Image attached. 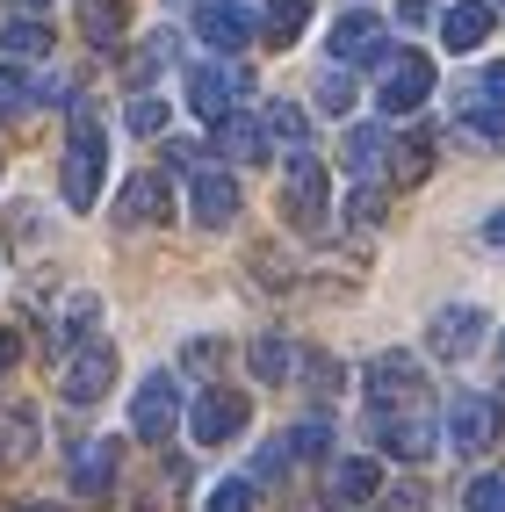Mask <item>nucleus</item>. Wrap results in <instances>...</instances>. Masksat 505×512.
<instances>
[{"label":"nucleus","mask_w":505,"mask_h":512,"mask_svg":"<svg viewBox=\"0 0 505 512\" xmlns=\"http://www.w3.org/2000/svg\"><path fill=\"white\" fill-rule=\"evenodd\" d=\"M217 152H224V159H239V166H260V159H267V130L239 109V116H224V123H217Z\"/></svg>","instance_id":"obj_19"},{"label":"nucleus","mask_w":505,"mask_h":512,"mask_svg":"<svg viewBox=\"0 0 505 512\" xmlns=\"http://www.w3.org/2000/svg\"><path fill=\"white\" fill-rule=\"evenodd\" d=\"M123 22H130V8H123V0H80V29H87V44H101V51H109V44L123 37Z\"/></svg>","instance_id":"obj_21"},{"label":"nucleus","mask_w":505,"mask_h":512,"mask_svg":"<svg viewBox=\"0 0 505 512\" xmlns=\"http://www.w3.org/2000/svg\"><path fill=\"white\" fill-rule=\"evenodd\" d=\"M267 138H282L289 152H303L311 145V116H303L296 101H267Z\"/></svg>","instance_id":"obj_24"},{"label":"nucleus","mask_w":505,"mask_h":512,"mask_svg":"<svg viewBox=\"0 0 505 512\" xmlns=\"http://www.w3.org/2000/svg\"><path fill=\"white\" fill-rule=\"evenodd\" d=\"M332 65H390V29L368 8L340 15V22H332Z\"/></svg>","instance_id":"obj_8"},{"label":"nucleus","mask_w":505,"mask_h":512,"mask_svg":"<svg viewBox=\"0 0 505 512\" xmlns=\"http://www.w3.org/2000/svg\"><path fill=\"white\" fill-rule=\"evenodd\" d=\"M116 383V339H87L58 361V390L65 404H101V390Z\"/></svg>","instance_id":"obj_2"},{"label":"nucleus","mask_w":505,"mask_h":512,"mask_svg":"<svg viewBox=\"0 0 505 512\" xmlns=\"http://www.w3.org/2000/svg\"><path fill=\"white\" fill-rule=\"evenodd\" d=\"M282 440H289V455H318L325 440H332V426H325V419H303V426H296V433H282Z\"/></svg>","instance_id":"obj_32"},{"label":"nucleus","mask_w":505,"mask_h":512,"mask_svg":"<svg viewBox=\"0 0 505 512\" xmlns=\"http://www.w3.org/2000/svg\"><path fill=\"white\" fill-rule=\"evenodd\" d=\"M65 174H58V188H65V210H94L101 202V166H109V145H101V123H94V109H73V138H65Z\"/></svg>","instance_id":"obj_1"},{"label":"nucleus","mask_w":505,"mask_h":512,"mask_svg":"<svg viewBox=\"0 0 505 512\" xmlns=\"http://www.w3.org/2000/svg\"><path fill=\"white\" fill-rule=\"evenodd\" d=\"M376 217H383V195L361 181V188H354V202H347V224H376Z\"/></svg>","instance_id":"obj_35"},{"label":"nucleus","mask_w":505,"mask_h":512,"mask_svg":"<svg viewBox=\"0 0 505 512\" xmlns=\"http://www.w3.org/2000/svg\"><path fill=\"white\" fill-rule=\"evenodd\" d=\"M210 512H253V476H224L210 491Z\"/></svg>","instance_id":"obj_28"},{"label":"nucleus","mask_w":505,"mask_h":512,"mask_svg":"<svg viewBox=\"0 0 505 512\" xmlns=\"http://www.w3.org/2000/svg\"><path fill=\"white\" fill-rule=\"evenodd\" d=\"M383 159H390V138H383L376 123H354L347 130V174L368 181V174H383Z\"/></svg>","instance_id":"obj_20"},{"label":"nucleus","mask_w":505,"mask_h":512,"mask_svg":"<svg viewBox=\"0 0 505 512\" xmlns=\"http://www.w3.org/2000/svg\"><path fill=\"white\" fill-rule=\"evenodd\" d=\"M0 455H8V462L37 455V419H29L22 404H0Z\"/></svg>","instance_id":"obj_23"},{"label":"nucleus","mask_w":505,"mask_h":512,"mask_svg":"<svg viewBox=\"0 0 505 512\" xmlns=\"http://www.w3.org/2000/svg\"><path fill=\"white\" fill-rule=\"evenodd\" d=\"M246 65H195L188 73V109L202 116V123H224V116H239V101H246Z\"/></svg>","instance_id":"obj_3"},{"label":"nucleus","mask_w":505,"mask_h":512,"mask_svg":"<svg viewBox=\"0 0 505 512\" xmlns=\"http://www.w3.org/2000/svg\"><path fill=\"white\" fill-rule=\"evenodd\" d=\"M303 22H311V0H275L267 8V44H296Z\"/></svg>","instance_id":"obj_26"},{"label":"nucleus","mask_w":505,"mask_h":512,"mask_svg":"<svg viewBox=\"0 0 505 512\" xmlns=\"http://www.w3.org/2000/svg\"><path fill=\"white\" fill-rule=\"evenodd\" d=\"M426 94H433V65H426V51H404V58L383 65V87H376L383 116H412V109H426Z\"/></svg>","instance_id":"obj_7"},{"label":"nucleus","mask_w":505,"mask_h":512,"mask_svg":"<svg viewBox=\"0 0 505 512\" xmlns=\"http://www.w3.org/2000/svg\"><path fill=\"white\" fill-rule=\"evenodd\" d=\"M448 440H455V455H484L491 440H498V404L484 390L448 397Z\"/></svg>","instance_id":"obj_10"},{"label":"nucleus","mask_w":505,"mask_h":512,"mask_svg":"<svg viewBox=\"0 0 505 512\" xmlns=\"http://www.w3.org/2000/svg\"><path fill=\"white\" fill-rule=\"evenodd\" d=\"M491 37V0H462V8L441 15V44L448 51H477Z\"/></svg>","instance_id":"obj_18"},{"label":"nucleus","mask_w":505,"mask_h":512,"mask_svg":"<svg viewBox=\"0 0 505 512\" xmlns=\"http://www.w3.org/2000/svg\"><path fill=\"white\" fill-rule=\"evenodd\" d=\"M116 462H123L116 440H87V448H80L73 462H65V484H73L80 498H101V491L116 484Z\"/></svg>","instance_id":"obj_16"},{"label":"nucleus","mask_w":505,"mask_h":512,"mask_svg":"<svg viewBox=\"0 0 505 512\" xmlns=\"http://www.w3.org/2000/svg\"><path fill=\"white\" fill-rule=\"evenodd\" d=\"M166 51H174V44H166V37H152V44H145L138 58H130V80H138V87H145V80L159 73V65H166Z\"/></svg>","instance_id":"obj_34"},{"label":"nucleus","mask_w":505,"mask_h":512,"mask_svg":"<svg viewBox=\"0 0 505 512\" xmlns=\"http://www.w3.org/2000/svg\"><path fill=\"white\" fill-rule=\"evenodd\" d=\"M253 419V404L246 397H231V390H202L195 397V412H188V433H195V448H224L231 433H246Z\"/></svg>","instance_id":"obj_9"},{"label":"nucleus","mask_w":505,"mask_h":512,"mask_svg":"<svg viewBox=\"0 0 505 512\" xmlns=\"http://www.w3.org/2000/svg\"><path fill=\"white\" fill-rule=\"evenodd\" d=\"M246 361H253V375H260V383H289V368H296V347H289L282 332H260Z\"/></svg>","instance_id":"obj_22"},{"label":"nucleus","mask_w":505,"mask_h":512,"mask_svg":"<svg viewBox=\"0 0 505 512\" xmlns=\"http://www.w3.org/2000/svg\"><path fill=\"white\" fill-rule=\"evenodd\" d=\"M8 8H15V15H22V22H37V15H44V8H51V0H8Z\"/></svg>","instance_id":"obj_37"},{"label":"nucleus","mask_w":505,"mask_h":512,"mask_svg":"<svg viewBox=\"0 0 505 512\" xmlns=\"http://www.w3.org/2000/svg\"><path fill=\"white\" fill-rule=\"evenodd\" d=\"M29 101H37V87H29V80L15 73V65H0V116H22Z\"/></svg>","instance_id":"obj_29"},{"label":"nucleus","mask_w":505,"mask_h":512,"mask_svg":"<svg viewBox=\"0 0 505 512\" xmlns=\"http://www.w3.org/2000/svg\"><path fill=\"white\" fill-rule=\"evenodd\" d=\"M498 361H505V339H498Z\"/></svg>","instance_id":"obj_40"},{"label":"nucleus","mask_w":505,"mask_h":512,"mask_svg":"<svg viewBox=\"0 0 505 512\" xmlns=\"http://www.w3.org/2000/svg\"><path fill=\"white\" fill-rule=\"evenodd\" d=\"M318 109H332V116H347V109H354V80H347V65L318 73Z\"/></svg>","instance_id":"obj_27"},{"label":"nucleus","mask_w":505,"mask_h":512,"mask_svg":"<svg viewBox=\"0 0 505 512\" xmlns=\"http://www.w3.org/2000/svg\"><path fill=\"white\" fill-rule=\"evenodd\" d=\"M368 397H376V412H397V404H419V361L412 354H376L368 361Z\"/></svg>","instance_id":"obj_14"},{"label":"nucleus","mask_w":505,"mask_h":512,"mask_svg":"<svg viewBox=\"0 0 505 512\" xmlns=\"http://www.w3.org/2000/svg\"><path fill=\"white\" fill-rule=\"evenodd\" d=\"M116 217H123V224H166V217H174V181H166L159 166L130 174L123 195H116Z\"/></svg>","instance_id":"obj_13"},{"label":"nucleus","mask_w":505,"mask_h":512,"mask_svg":"<svg viewBox=\"0 0 505 512\" xmlns=\"http://www.w3.org/2000/svg\"><path fill=\"white\" fill-rule=\"evenodd\" d=\"M130 130H138V138H159V130H166V101H152V94H138V101H130V116H123Z\"/></svg>","instance_id":"obj_31"},{"label":"nucleus","mask_w":505,"mask_h":512,"mask_svg":"<svg viewBox=\"0 0 505 512\" xmlns=\"http://www.w3.org/2000/svg\"><path fill=\"white\" fill-rule=\"evenodd\" d=\"M484 238H491V246L505 253V210H498V217H484Z\"/></svg>","instance_id":"obj_38"},{"label":"nucleus","mask_w":505,"mask_h":512,"mask_svg":"<svg viewBox=\"0 0 505 512\" xmlns=\"http://www.w3.org/2000/svg\"><path fill=\"white\" fill-rule=\"evenodd\" d=\"M188 210H195L202 231H224L239 217V181H231L224 166H202V174H188Z\"/></svg>","instance_id":"obj_12"},{"label":"nucleus","mask_w":505,"mask_h":512,"mask_svg":"<svg viewBox=\"0 0 505 512\" xmlns=\"http://www.w3.org/2000/svg\"><path fill=\"white\" fill-rule=\"evenodd\" d=\"M22 512H51V505H22Z\"/></svg>","instance_id":"obj_39"},{"label":"nucleus","mask_w":505,"mask_h":512,"mask_svg":"<svg viewBox=\"0 0 505 512\" xmlns=\"http://www.w3.org/2000/svg\"><path fill=\"white\" fill-rule=\"evenodd\" d=\"M174 419H181V383L174 375H145L138 397H130V433L145 440V448H159V440H174Z\"/></svg>","instance_id":"obj_4"},{"label":"nucleus","mask_w":505,"mask_h":512,"mask_svg":"<svg viewBox=\"0 0 505 512\" xmlns=\"http://www.w3.org/2000/svg\"><path fill=\"white\" fill-rule=\"evenodd\" d=\"M376 484H383L376 455H332V469H325V505H332V512L368 505V498H376Z\"/></svg>","instance_id":"obj_15"},{"label":"nucleus","mask_w":505,"mask_h":512,"mask_svg":"<svg viewBox=\"0 0 505 512\" xmlns=\"http://www.w3.org/2000/svg\"><path fill=\"white\" fill-rule=\"evenodd\" d=\"M195 37L210 51H246L253 44V15L246 8H224V0H210V8L195 15Z\"/></svg>","instance_id":"obj_17"},{"label":"nucleus","mask_w":505,"mask_h":512,"mask_svg":"<svg viewBox=\"0 0 505 512\" xmlns=\"http://www.w3.org/2000/svg\"><path fill=\"white\" fill-rule=\"evenodd\" d=\"M282 217L296 231H318L325 224V166L311 152H296L289 159V174H282Z\"/></svg>","instance_id":"obj_6"},{"label":"nucleus","mask_w":505,"mask_h":512,"mask_svg":"<svg viewBox=\"0 0 505 512\" xmlns=\"http://www.w3.org/2000/svg\"><path fill=\"white\" fill-rule=\"evenodd\" d=\"M376 440L390 455H404V462H426L433 455V412H426V397L419 404H397V412H376Z\"/></svg>","instance_id":"obj_11"},{"label":"nucleus","mask_w":505,"mask_h":512,"mask_svg":"<svg viewBox=\"0 0 505 512\" xmlns=\"http://www.w3.org/2000/svg\"><path fill=\"white\" fill-rule=\"evenodd\" d=\"M0 51H8V58H44L51 51V29L44 22H8V29H0Z\"/></svg>","instance_id":"obj_25"},{"label":"nucleus","mask_w":505,"mask_h":512,"mask_svg":"<svg viewBox=\"0 0 505 512\" xmlns=\"http://www.w3.org/2000/svg\"><path fill=\"white\" fill-rule=\"evenodd\" d=\"M426 159H433V145H426V138L397 145V181H419V174H426Z\"/></svg>","instance_id":"obj_33"},{"label":"nucleus","mask_w":505,"mask_h":512,"mask_svg":"<svg viewBox=\"0 0 505 512\" xmlns=\"http://www.w3.org/2000/svg\"><path fill=\"white\" fill-rule=\"evenodd\" d=\"M484 332H491L484 303H448V311H433V325H426V347L441 354V361H469V354L484 347Z\"/></svg>","instance_id":"obj_5"},{"label":"nucleus","mask_w":505,"mask_h":512,"mask_svg":"<svg viewBox=\"0 0 505 512\" xmlns=\"http://www.w3.org/2000/svg\"><path fill=\"white\" fill-rule=\"evenodd\" d=\"M397 22L404 29H426V0H397Z\"/></svg>","instance_id":"obj_36"},{"label":"nucleus","mask_w":505,"mask_h":512,"mask_svg":"<svg viewBox=\"0 0 505 512\" xmlns=\"http://www.w3.org/2000/svg\"><path fill=\"white\" fill-rule=\"evenodd\" d=\"M462 505H469V512H505V476H498V469H484L477 484H469V498H462Z\"/></svg>","instance_id":"obj_30"}]
</instances>
